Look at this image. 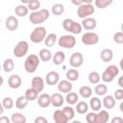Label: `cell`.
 <instances>
[{
    "label": "cell",
    "mask_w": 123,
    "mask_h": 123,
    "mask_svg": "<svg viewBox=\"0 0 123 123\" xmlns=\"http://www.w3.org/2000/svg\"><path fill=\"white\" fill-rule=\"evenodd\" d=\"M50 16V12L47 9H40L35 12H32L29 15V20L32 24L37 25L46 21Z\"/></svg>",
    "instance_id": "cell-1"
},
{
    "label": "cell",
    "mask_w": 123,
    "mask_h": 123,
    "mask_svg": "<svg viewBox=\"0 0 123 123\" xmlns=\"http://www.w3.org/2000/svg\"><path fill=\"white\" fill-rule=\"evenodd\" d=\"M39 62H40V60H39L38 56H37L35 54H31L26 58V60L24 62V69L28 73H34L37 71V69L39 65Z\"/></svg>",
    "instance_id": "cell-2"
},
{
    "label": "cell",
    "mask_w": 123,
    "mask_h": 123,
    "mask_svg": "<svg viewBox=\"0 0 123 123\" xmlns=\"http://www.w3.org/2000/svg\"><path fill=\"white\" fill-rule=\"evenodd\" d=\"M62 28L70 33V34H73V35H78V34H81L82 32V25L81 23H78L76 21H74L73 19H70V18H65L63 19L62 21Z\"/></svg>",
    "instance_id": "cell-3"
},
{
    "label": "cell",
    "mask_w": 123,
    "mask_h": 123,
    "mask_svg": "<svg viewBox=\"0 0 123 123\" xmlns=\"http://www.w3.org/2000/svg\"><path fill=\"white\" fill-rule=\"evenodd\" d=\"M118 74H119V68L114 64H111L104 70V72L101 75V79L105 83H111L114 80V78Z\"/></svg>",
    "instance_id": "cell-4"
},
{
    "label": "cell",
    "mask_w": 123,
    "mask_h": 123,
    "mask_svg": "<svg viewBox=\"0 0 123 123\" xmlns=\"http://www.w3.org/2000/svg\"><path fill=\"white\" fill-rule=\"evenodd\" d=\"M46 37V28L43 26L36 27L30 34V39L33 43H40Z\"/></svg>",
    "instance_id": "cell-5"
},
{
    "label": "cell",
    "mask_w": 123,
    "mask_h": 123,
    "mask_svg": "<svg viewBox=\"0 0 123 123\" xmlns=\"http://www.w3.org/2000/svg\"><path fill=\"white\" fill-rule=\"evenodd\" d=\"M58 44L62 48L71 49L76 45V38L73 35H63L59 38Z\"/></svg>",
    "instance_id": "cell-6"
},
{
    "label": "cell",
    "mask_w": 123,
    "mask_h": 123,
    "mask_svg": "<svg viewBox=\"0 0 123 123\" xmlns=\"http://www.w3.org/2000/svg\"><path fill=\"white\" fill-rule=\"evenodd\" d=\"M78 7L79 8L77 9V15L82 19L92 15L95 12V8L92 4H84L83 3L82 5H80Z\"/></svg>",
    "instance_id": "cell-7"
},
{
    "label": "cell",
    "mask_w": 123,
    "mask_h": 123,
    "mask_svg": "<svg viewBox=\"0 0 123 123\" xmlns=\"http://www.w3.org/2000/svg\"><path fill=\"white\" fill-rule=\"evenodd\" d=\"M29 51V43L26 40H20L13 48V55L16 58H23Z\"/></svg>",
    "instance_id": "cell-8"
},
{
    "label": "cell",
    "mask_w": 123,
    "mask_h": 123,
    "mask_svg": "<svg viewBox=\"0 0 123 123\" xmlns=\"http://www.w3.org/2000/svg\"><path fill=\"white\" fill-rule=\"evenodd\" d=\"M81 39L85 45H95L99 41V36L94 32H86L82 36Z\"/></svg>",
    "instance_id": "cell-9"
},
{
    "label": "cell",
    "mask_w": 123,
    "mask_h": 123,
    "mask_svg": "<svg viewBox=\"0 0 123 123\" xmlns=\"http://www.w3.org/2000/svg\"><path fill=\"white\" fill-rule=\"evenodd\" d=\"M84 63V56L80 52H74L69 58V64L73 68H78Z\"/></svg>",
    "instance_id": "cell-10"
},
{
    "label": "cell",
    "mask_w": 123,
    "mask_h": 123,
    "mask_svg": "<svg viewBox=\"0 0 123 123\" xmlns=\"http://www.w3.org/2000/svg\"><path fill=\"white\" fill-rule=\"evenodd\" d=\"M81 25H82V28H84L85 30L92 31V30H94L96 28L97 22H96V19L95 18L88 16V17H86V18H83L82 19Z\"/></svg>",
    "instance_id": "cell-11"
},
{
    "label": "cell",
    "mask_w": 123,
    "mask_h": 123,
    "mask_svg": "<svg viewBox=\"0 0 123 123\" xmlns=\"http://www.w3.org/2000/svg\"><path fill=\"white\" fill-rule=\"evenodd\" d=\"M8 85L12 89H17L21 86L22 85V80H21V77L17 74H12L9 77L8 79Z\"/></svg>",
    "instance_id": "cell-12"
},
{
    "label": "cell",
    "mask_w": 123,
    "mask_h": 123,
    "mask_svg": "<svg viewBox=\"0 0 123 123\" xmlns=\"http://www.w3.org/2000/svg\"><path fill=\"white\" fill-rule=\"evenodd\" d=\"M60 81V74L57 71H49L45 76V82L49 86L57 85Z\"/></svg>",
    "instance_id": "cell-13"
},
{
    "label": "cell",
    "mask_w": 123,
    "mask_h": 123,
    "mask_svg": "<svg viewBox=\"0 0 123 123\" xmlns=\"http://www.w3.org/2000/svg\"><path fill=\"white\" fill-rule=\"evenodd\" d=\"M72 88H73L72 83L70 81H68L67 79L59 81V83H58V90L62 93H67V92L71 91Z\"/></svg>",
    "instance_id": "cell-14"
},
{
    "label": "cell",
    "mask_w": 123,
    "mask_h": 123,
    "mask_svg": "<svg viewBox=\"0 0 123 123\" xmlns=\"http://www.w3.org/2000/svg\"><path fill=\"white\" fill-rule=\"evenodd\" d=\"M18 19L13 16V15H11L9 17L6 18V21H5V26L6 28L9 30V31H15L17 28H18Z\"/></svg>",
    "instance_id": "cell-15"
},
{
    "label": "cell",
    "mask_w": 123,
    "mask_h": 123,
    "mask_svg": "<svg viewBox=\"0 0 123 123\" xmlns=\"http://www.w3.org/2000/svg\"><path fill=\"white\" fill-rule=\"evenodd\" d=\"M37 105L40 108H47L51 105V96L48 93H42L37 98Z\"/></svg>",
    "instance_id": "cell-16"
},
{
    "label": "cell",
    "mask_w": 123,
    "mask_h": 123,
    "mask_svg": "<svg viewBox=\"0 0 123 123\" xmlns=\"http://www.w3.org/2000/svg\"><path fill=\"white\" fill-rule=\"evenodd\" d=\"M50 96H51V105L55 108H60L64 103V98L62 95V93L56 92V93H53Z\"/></svg>",
    "instance_id": "cell-17"
},
{
    "label": "cell",
    "mask_w": 123,
    "mask_h": 123,
    "mask_svg": "<svg viewBox=\"0 0 123 123\" xmlns=\"http://www.w3.org/2000/svg\"><path fill=\"white\" fill-rule=\"evenodd\" d=\"M32 86L34 89H36L37 92H41L44 88V80L41 78V77H34L32 79V83H31Z\"/></svg>",
    "instance_id": "cell-18"
},
{
    "label": "cell",
    "mask_w": 123,
    "mask_h": 123,
    "mask_svg": "<svg viewBox=\"0 0 123 123\" xmlns=\"http://www.w3.org/2000/svg\"><path fill=\"white\" fill-rule=\"evenodd\" d=\"M115 103L116 100L112 95H106L102 100V106H104V108H106L107 110L113 109L115 107Z\"/></svg>",
    "instance_id": "cell-19"
},
{
    "label": "cell",
    "mask_w": 123,
    "mask_h": 123,
    "mask_svg": "<svg viewBox=\"0 0 123 123\" xmlns=\"http://www.w3.org/2000/svg\"><path fill=\"white\" fill-rule=\"evenodd\" d=\"M109 120H110V113L106 110L98 111V113H96V117H95V123H106Z\"/></svg>",
    "instance_id": "cell-20"
},
{
    "label": "cell",
    "mask_w": 123,
    "mask_h": 123,
    "mask_svg": "<svg viewBox=\"0 0 123 123\" xmlns=\"http://www.w3.org/2000/svg\"><path fill=\"white\" fill-rule=\"evenodd\" d=\"M53 119L56 123H66L68 122L67 117L63 113L62 110H56L53 114Z\"/></svg>",
    "instance_id": "cell-21"
},
{
    "label": "cell",
    "mask_w": 123,
    "mask_h": 123,
    "mask_svg": "<svg viewBox=\"0 0 123 123\" xmlns=\"http://www.w3.org/2000/svg\"><path fill=\"white\" fill-rule=\"evenodd\" d=\"M100 58L104 62H110L113 58V52L110 48H105L100 53Z\"/></svg>",
    "instance_id": "cell-22"
},
{
    "label": "cell",
    "mask_w": 123,
    "mask_h": 123,
    "mask_svg": "<svg viewBox=\"0 0 123 123\" xmlns=\"http://www.w3.org/2000/svg\"><path fill=\"white\" fill-rule=\"evenodd\" d=\"M14 13L19 16V17H24L26 16L28 13H29V9L27 7V5H24V4H20L18 6L15 7L14 9Z\"/></svg>",
    "instance_id": "cell-23"
},
{
    "label": "cell",
    "mask_w": 123,
    "mask_h": 123,
    "mask_svg": "<svg viewBox=\"0 0 123 123\" xmlns=\"http://www.w3.org/2000/svg\"><path fill=\"white\" fill-rule=\"evenodd\" d=\"M89 107L93 111H98L102 108V101L99 97H92L89 100Z\"/></svg>",
    "instance_id": "cell-24"
},
{
    "label": "cell",
    "mask_w": 123,
    "mask_h": 123,
    "mask_svg": "<svg viewBox=\"0 0 123 123\" xmlns=\"http://www.w3.org/2000/svg\"><path fill=\"white\" fill-rule=\"evenodd\" d=\"M75 111L79 113V114H85L88 111V104L86 101H80L76 103V107H75Z\"/></svg>",
    "instance_id": "cell-25"
},
{
    "label": "cell",
    "mask_w": 123,
    "mask_h": 123,
    "mask_svg": "<svg viewBox=\"0 0 123 123\" xmlns=\"http://www.w3.org/2000/svg\"><path fill=\"white\" fill-rule=\"evenodd\" d=\"M52 60H53L54 64H56V65L62 64L64 62V60H65V54H64V52H62V51L56 52L54 54V56H52Z\"/></svg>",
    "instance_id": "cell-26"
},
{
    "label": "cell",
    "mask_w": 123,
    "mask_h": 123,
    "mask_svg": "<svg viewBox=\"0 0 123 123\" xmlns=\"http://www.w3.org/2000/svg\"><path fill=\"white\" fill-rule=\"evenodd\" d=\"M38 58L39 60H41L42 62H49L50 60H52V53L49 49L47 48H43L39 51L38 53Z\"/></svg>",
    "instance_id": "cell-27"
},
{
    "label": "cell",
    "mask_w": 123,
    "mask_h": 123,
    "mask_svg": "<svg viewBox=\"0 0 123 123\" xmlns=\"http://www.w3.org/2000/svg\"><path fill=\"white\" fill-rule=\"evenodd\" d=\"M27 118L21 112H13L11 116V122L12 123H26Z\"/></svg>",
    "instance_id": "cell-28"
},
{
    "label": "cell",
    "mask_w": 123,
    "mask_h": 123,
    "mask_svg": "<svg viewBox=\"0 0 123 123\" xmlns=\"http://www.w3.org/2000/svg\"><path fill=\"white\" fill-rule=\"evenodd\" d=\"M43 41H44V44L46 47H52V46H54V44L57 41V35L55 33H50L45 37Z\"/></svg>",
    "instance_id": "cell-29"
},
{
    "label": "cell",
    "mask_w": 123,
    "mask_h": 123,
    "mask_svg": "<svg viewBox=\"0 0 123 123\" xmlns=\"http://www.w3.org/2000/svg\"><path fill=\"white\" fill-rule=\"evenodd\" d=\"M79 71L77 70V69H75V68H71V69H68L67 71H66V74H65V76H66V79L68 80V81H70V82H75V81H77L78 79H79Z\"/></svg>",
    "instance_id": "cell-30"
},
{
    "label": "cell",
    "mask_w": 123,
    "mask_h": 123,
    "mask_svg": "<svg viewBox=\"0 0 123 123\" xmlns=\"http://www.w3.org/2000/svg\"><path fill=\"white\" fill-rule=\"evenodd\" d=\"M79 94L85 98V99H87V98H90L91 95H92V89L90 86H83L79 88Z\"/></svg>",
    "instance_id": "cell-31"
},
{
    "label": "cell",
    "mask_w": 123,
    "mask_h": 123,
    "mask_svg": "<svg viewBox=\"0 0 123 123\" xmlns=\"http://www.w3.org/2000/svg\"><path fill=\"white\" fill-rule=\"evenodd\" d=\"M65 101H66V103L69 104V105H75V104L79 101V95H78L76 92L69 91V92L66 93Z\"/></svg>",
    "instance_id": "cell-32"
},
{
    "label": "cell",
    "mask_w": 123,
    "mask_h": 123,
    "mask_svg": "<svg viewBox=\"0 0 123 123\" xmlns=\"http://www.w3.org/2000/svg\"><path fill=\"white\" fill-rule=\"evenodd\" d=\"M2 68L3 70L6 72V73H9V72H12L14 68V62L12 59L9 58V59H6L3 62V65H2Z\"/></svg>",
    "instance_id": "cell-33"
},
{
    "label": "cell",
    "mask_w": 123,
    "mask_h": 123,
    "mask_svg": "<svg viewBox=\"0 0 123 123\" xmlns=\"http://www.w3.org/2000/svg\"><path fill=\"white\" fill-rule=\"evenodd\" d=\"M24 96L26 97V99H27L29 102H30V101L32 102V101H34V100H37V96H38V92H37L36 89H34L33 87H30V88L26 89Z\"/></svg>",
    "instance_id": "cell-34"
},
{
    "label": "cell",
    "mask_w": 123,
    "mask_h": 123,
    "mask_svg": "<svg viewBox=\"0 0 123 123\" xmlns=\"http://www.w3.org/2000/svg\"><path fill=\"white\" fill-rule=\"evenodd\" d=\"M108 91V86L105 84H96L95 87H94V92L98 95V96H105L106 93Z\"/></svg>",
    "instance_id": "cell-35"
},
{
    "label": "cell",
    "mask_w": 123,
    "mask_h": 123,
    "mask_svg": "<svg viewBox=\"0 0 123 123\" xmlns=\"http://www.w3.org/2000/svg\"><path fill=\"white\" fill-rule=\"evenodd\" d=\"M28 103H29V101L26 99L25 96L22 95V96L17 97V99L15 100V107L18 110H24L28 106Z\"/></svg>",
    "instance_id": "cell-36"
},
{
    "label": "cell",
    "mask_w": 123,
    "mask_h": 123,
    "mask_svg": "<svg viewBox=\"0 0 123 123\" xmlns=\"http://www.w3.org/2000/svg\"><path fill=\"white\" fill-rule=\"evenodd\" d=\"M113 0H94V5L98 9H106L112 4Z\"/></svg>",
    "instance_id": "cell-37"
},
{
    "label": "cell",
    "mask_w": 123,
    "mask_h": 123,
    "mask_svg": "<svg viewBox=\"0 0 123 123\" xmlns=\"http://www.w3.org/2000/svg\"><path fill=\"white\" fill-rule=\"evenodd\" d=\"M51 12H52V13L55 14V15H61V14H62L63 12H64V6H63L62 4H61V3H56V4H54V5L52 6Z\"/></svg>",
    "instance_id": "cell-38"
},
{
    "label": "cell",
    "mask_w": 123,
    "mask_h": 123,
    "mask_svg": "<svg viewBox=\"0 0 123 123\" xmlns=\"http://www.w3.org/2000/svg\"><path fill=\"white\" fill-rule=\"evenodd\" d=\"M100 74L97 71H91L88 74V82L92 85H96L100 82Z\"/></svg>",
    "instance_id": "cell-39"
},
{
    "label": "cell",
    "mask_w": 123,
    "mask_h": 123,
    "mask_svg": "<svg viewBox=\"0 0 123 123\" xmlns=\"http://www.w3.org/2000/svg\"><path fill=\"white\" fill-rule=\"evenodd\" d=\"M62 111H63V113L65 114V116L67 117L68 121L72 120V119L74 118V116H75V110H74L72 107H70V106L64 107V108L62 109Z\"/></svg>",
    "instance_id": "cell-40"
},
{
    "label": "cell",
    "mask_w": 123,
    "mask_h": 123,
    "mask_svg": "<svg viewBox=\"0 0 123 123\" xmlns=\"http://www.w3.org/2000/svg\"><path fill=\"white\" fill-rule=\"evenodd\" d=\"M2 105H3V107H4V109H6V110H11V109H12V107H13V105H14V102H13V100H12V97H5L3 100H2Z\"/></svg>",
    "instance_id": "cell-41"
},
{
    "label": "cell",
    "mask_w": 123,
    "mask_h": 123,
    "mask_svg": "<svg viewBox=\"0 0 123 123\" xmlns=\"http://www.w3.org/2000/svg\"><path fill=\"white\" fill-rule=\"evenodd\" d=\"M27 7H28L29 11H32V12L37 11V10H39V8H40V2H39L38 0H31V1L27 4Z\"/></svg>",
    "instance_id": "cell-42"
},
{
    "label": "cell",
    "mask_w": 123,
    "mask_h": 123,
    "mask_svg": "<svg viewBox=\"0 0 123 123\" xmlns=\"http://www.w3.org/2000/svg\"><path fill=\"white\" fill-rule=\"evenodd\" d=\"M113 41L117 44H122L123 43V33L122 32H117L113 35Z\"/></svg>",
    "instance_id": "cell-43"
},
{
    "label": "cell",
    "mask_w": 123,
    "mask_h": 123,
    "mask_svg": "<svg viewBox=\"0 0 123 123\" xmlns=\"http://www.w3.org/2000/svg\"><path fill=\"white\" fill-rule=\"evenodd\" d=\"M95 117H96V113L94 111L91 112H86V120L88 123H95Z\"/></svg>",
    "instance_id": "cell-44"
},
{
    "label": "cell",
    "mask_w": 123,
    "mask_h": 123,
    "mask_svg": "<svg viewBox=\"0 0 123 123\" xmlns=\"http://www.w3.org/2000/svg\"><path fill=\"white\" fill-rule=\"evenodd\" d=\"M114 97L115 100H123V89L122 88H119V89H116L112 95Z\"/></svg>",
    "instance_id": "cell-45"
},
{
    "label": "cell",
    "mask_w": 123,
    "mask_h": 123,
    "mask_svg": "<svg viewBox=\"0 0 123 123\" xmlns=\"http://www.w3.org/2000/svg\"><path fill=\"white\" fill-rule=\"evenodd\" d=\"M34 122L35 123H48V120L44 116H37L35 118Z\"/></svg>",
    "instance_id": "cell-46"
},
{
    "label": "cell",
    "mask_w": 123,
    "mask_h": 123,
    "mask_svg": "<svg viewBox=\"0 0 123 123\" xmlns=\"http://www.w3.org/2000/svg\"><path fill=\"white\" fill-rule=\"evenodd\" d=\"M111 123H122L123 122V118L120 117V116H116V117H113L111 120Z\"/></svg>",
    "instance_id": "cell-47"
},
{
    "label": "cell",
    "mask_w": 123,
    "mask_h": 123,
    "mask_svg": "<svg viewBox=\"0 0 123 123\" xmlns=\"http://www.w3.org/2000/svg\"><path fill=\"white\" fill-rule=\"evenodd\" d=\"M11 122V118H9L8 116H0V123H10Z\"/></svg>",
    "instance_id": "cell-48"
},
{
    "label": "cell",
    "mask_w": 123,
    "mask_h": 123,
    "mask_svg": "<svg viewBox=\"0 0 123 123\" xmlns=\"http://www.w3.org/2000/svg\"><path fill=\"white\" fill-rule=\"evenodd\" d=\"M71 3L75 6H80L83 4V0H71Z\"/></svg>",
    "instance_id": "cell-49"
},
{
    "label": "cell",
    "mask_w": 123,
    "mask_h": 123,
    "mask_svg": "<svg viewBox=\"0 0 123 123\" xmlns=\"http://www.w3.org/2000/svg\"><path fill=\"white\" fill-rule=\"evenodd\" d=\"M118 86L120 87H123V76L119 77V79H118Z\"/></svg>",
    "instance_id": "cell-50"
},
{
    "label": "cell",
    "mask_w": 123,
    "mask_h": 123,
    "mask_svg": "<svg viewBox=\"0 0 123 123\" xmlns=\"http://www.w3.org/2000/svg\"><path fill=\"white\" fill-rule=\"evenodd\" d=\"M4 107H3V105H2V103L0 102V115L1 114H3V112H4Z\"/></svg>",
    "instance_id": "cell-51"
},
{
    "label": "cell",
    "mask_w": 123,
    "mask_h": 123,
    "mask_svg": "<svg viewBox=\"0 0 123 123\" xmlns=\"http://www.w3.org/2000/svg\"><path fill=\"white\" fill-rule=\"evenodd\" d=\"M94 0H83V3L84 4H92Z\"/></svg>",
    "instance_id": "cell-52"
},
{
    "label": "cell",
    "mask_w": 123,
    "mask_h": 123,
    "mask_svg": "<svg viewBox=\"0 0 123 123\" xmlns=\"http://www.w3.org/2000/svg\"><path fill=\"white\" fill-rule=\"evenodd\" d=\"M30 1H31V0H20L21 4H24V5H27V4H28Z\"/></svg>",
    "instance_id": "cell-53"
},
{
    "label": "cell",
    "mask_w": 123,
    "mask_h": 123,
    "mask_svg": "<svg viewBox=\"0 0 123 123\" xmlns=\"http://www.w3.org/2000/svg\"><path fill=\"white\" fill-rule=\"evenodd\" d=\"M3 83H4V79H3V77L0 75V86H2Z\"/></svg>",
    "instance_id": "cell-54"
},
{
    "label": "cell",
    "mask_w": 123,
    "mask_h": 123,
    "mask_svg": "<svg viewBox=\"0 0 123 123\" xmlns=\"http://www.w3.org/2000/svg\"><path fill=\"white\" fill-rule=\"evenodd\" d=\"M119 109H120V111L123 112V102L120 103V105H119Z\"/></svg>",
    "instance_id": "cell-55"
},
{
    "label": "cell",
    "mask_w": 123,
    "mask_h": 123,
    "mask_svg": "<svg viewBox=\"0 0 123 123\" xmlns=\"http://www.w3.org/2000/svg\"><path fill=\"white\" fill-rule=\"evenodd\" d=\"M0 70H1V65H0Z\"/></svg>",
    "instance_id": "cell-56"
}]
</instances>
